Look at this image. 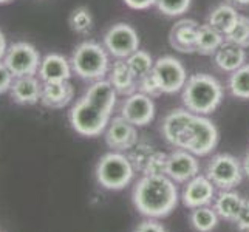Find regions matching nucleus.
<instances>
[{
  "mask_svg": "<svg viewBox=\"0 0 249 232\" xmlns=\"http://www.w3.org/2000/svg\"><path fill=\"white\" fill-rule=\"evenodd\" d=\"M42 81L36 76L14 77V82L10 89L11 99L19 106H34L40 102Z\"/></svg>",
  "mask_w": 249,
  "mask_h": 232,
  "instance_id": "f3484780",
  "label": "nucleus"
},
{
  "mask_svg": "<svg viewBox=\"0 0 249 232\" xmlns=\"http://www.w3.org/2000/svg\"><path fill=\"white\" fill-rule=\"evenodd\" d=\"M200 162L195 155L183 149H175L167 155L166 175L175 183H187L198 175Z\"/></svg>",
  "mask_w": 249,
  "mask_h": 232,
  "instance_id": "f8f14e48",
  "label": "nucleus"
},
{
  "mask_svg": "<svg viewBox=\"0 0 249 232\" xmlns=\"http://www.w3.org/2000/svg\"><path fill=\"white\" fill-rule=\"evenodd\" d=\"M166 166H167V153L155 150L150 155L147 162H145L142 174L144 175H166Z\"/></svg>",
  "mask_w": 249,
  "mask_h": 232,
  "instance_id": "473e14b6",
  "label": "nucleus"
},
{
  "mask_svg": "<svg viewBox=\"0 0 249 232\" xmlns=\"http://www.w3.org/2000/svg\"><path fill=\"white\" fill-rule=\"evenodd\" d=\"M155 152L153 150V147L150 144L147 143H136L133 147L128 150V160H130V162L133 164L135 170H140L142 172L144 166H145V162H147V160L150 158V155Z\"/></svg>",
  "mask_w": 249,
  "mask_h": 232,
  "instance_id": "7c9ffc66",
  "label": "nucleus"
},
{
  "mask_svg": "<svg viewBox=\"0 0 249 232\" xmlns=\"http://www.w3.org/2000/svg\"><path fill=\"white\" fill-rule=\"evenodd\" d=\"M220 133L217 125L204 115H192L175 149L191 152L195 157H206L217 147Z\"/></svg>",
  "mask_w": 249,
  "mask_h": 232,
  "instance_id": "20e7f679",
  "label": "nucleus"
},
{
  "mask_svg": "<svg viewBox=\"0 0 249 232\" xmlns=\"http://www.w3.org/2000/svg\"><path fill=\"white\" fill-rule=\"evenodd\" d=\"M234 3H237V5H249V0H232Z\"/></svg>",
  "mask_w": 249,
  "mask_h": 232,
  "instance_id": "a19ab883",
  "label": "nucleus"
},
{
  "mask_svg": "<svg viewBox=\"0 0 249 232\" xmlns=\"http://www.w3.org/2000/svg\"><path fill=\"white\" fill-rule=\"evenodd\" d=\"M192 0H155V6L158 11L169 17H178L187 13L191 8Z\"/></svg>",
  "mask_w": 249,
  "mask_h": 232,
  "instance_id": "2f4dec72",
  "label": "nucleus"
},
{
  "mask_svg": "<svg viewBox=\"0 0 249 232\" xmlns=\"http://www.w3.org/2000/svg\"><path fill=\"white\" fill-rule=\"evenodd\" d=\"M215 196V186L206 175H196L186 183L183 191V204L189 209L208 206Z\"/></svg>",
  "mask_w": 249,
  "mask_h": 232,
  "instance_id": "4468645a",
  "label": "nucleus"
},
{
  "mask_svg": "<svg viewBox=\"0 0 249 232\" xmlns=\"http://www.w3.org/2000/svg\"><path fill=\"white\" fill-rule=\"evenodd\" d=\"M108 81L113 85L118 94L127 98L138 90V79L133 76L130 67H128L125 59H116L110 65L108 70Z\"/></svg>",
  "mask_w": 249,
  "mask_h": 232,
  "instance_id": "a211bd4d",
  "label": "nucleus"
},
{
  "mask_svg": "<svg viewBox=\"0 0 249 232\" xmlns=\"http://www.w3.org/2000/svg\"><path fill=\"white\" fill-rule=\"evenodd\" d=\"M228 89L232 96L238 99H249V64H245L234 73H231Z\"/></svg>",
  "mask_w": 249,
  "mask_h": 232,
  "instance_id": "bb28decb",
  "label": "nucleus"
},
{
  "mask_svg": "<svg viewBox=\"0 0 249 232\" xmlns=\"http://www.w3.org/2000/svg\"><path fill=\"white\" fill-rule=\"evenodd\" d=\"M68 121L78 135L94 138L106 132L108 123L111 121V113L82 96L68 111Z\"/></svg>",
  "mask_w": 249,
  "mask_h": 232,
  "instance_id": "423d86ee",
  "label": "nucleus"
},
{
  "mask_svg": "<svg viewBox=\"0 0 249 232\" xmlns=\"http://www.w3.org/2000/svg\"><path fill=\"white\" fill-rule=\"evenodd\" d=\"M133 232H167V231L155 218H149V220L141 221L140 225L135 228Z\"/></svg>",
  "mask_w": 249,
  "mask_h": 232,
  "instance_id": "c9c22d12",
  "label": "nucleus"
},
{
  "mask_svg": "<svg viewBox=\"0 0 249 232\" xmlns=\"http://www.w3.org/2000/svg\"><path fill=\"white\" fill-rule=\"evenodd\" d=\"M70 62L73 71L84 81H101L110 70L108 51L93 40H85L76 47Z\"/></svg>",
  "mask_w": 249,
  "mask_h": 232,
  "instance_id": "7ed1b4c3",
  "label": "nucleus"
},
{
  "mask_svg": "<svg viewBox=\"0 0 249 232\" xmlns=\"http://www.w3.org/2000/svg\"><path fill=\"white\" fill-rule=\"evenodd\" d=\"M84 96L94 102L96 106L101 108H104L106 111L113 115V110L116 107V99H118V93L113 89V85L110 84V81L101 79V81H94L87 91L84 93Z\"/></svg>",
  "mask_w": 249,
  "mask_h": 232,
  "instance_id": "4be33fe9",
  "label": "nucleus"
},
{
  "mask_svg": "<svg viewBox=\"0 0 249 232\" xmlns=\"http://www.w3.org/2000/svg\"><path fill=\"white\" fill-rule=\"evenodd\" d=\"M213 62L221 71L234 73L246 64V48L225 40L213 54Z\"/></svg>",
  "mask_w": 249,
  "mask_h": 232,
  "instance_id": "aec40b11",
  "label": "nucleus"
},
{
  "mask_svg": "<svg viewBox=\"0 0 249 232\" xmlns=\"http://www.w3.org/2000/svg\"><path fill=\"white\" fill-rule=\"evenodd\" d=\"M235 223H237L238 231H242V232H249V200L245 201L243 209H242V212L238 214V217H237Z\"/></svg>",
  "mask_w": 249,
  "mask_h": 232,
  "instance_id": "e433bc0d",
  "label": "nucleus"
},
{
  "mask_svg": "<svg viewBox=\"0 0 249 232\" xmlns=\"http://www.w3.org/2000/svg\"><path fill=\"white\" fill-rule=\"evenodd\" d=\"M124 3L136 11H142V10H149L150 6L155 5V0H124Z\"/></svg>",
  "mask_w": 249,
  "mask_h": 232,
  "instance_id": "4c0bfd02",
  "label": "nucleus"
},
{
  "mask_svg": "<svg viewBox=\"0 0 249 232\" xmlns=\"http://www.w3.org/2000/svg\"><path fill=\"white\" fill-rule=\"evenodd\" d=\"M96 181L107 191H121L132 183L135 167L123 152H108L99 158L96 170Z\"/></svg>",
  "mask_w": 249,
  "mask_h": 232,
  "instance_id": "39448f33",
  "label": "nucleus"
},
{
  "mask_svg": "<svg viewBox=\"0 0 249 232\" xmlns=\"http://www.w3.org/2000/svg\"><path fill=\"white\" fill-rule=\"evenodd\" d=\"M106 143L115 152H128L138 143V132L136 125L128 123L121 115L111 118L106 128Z\"/></svg>",
  "mask_w": 249,
  "mask_h": 232,
  "instance_id": "ddd939ff",
  "label": "nucleus"
},
{
  "mask_svg": "<svg viewBox=\"0 0 249 232\" xmlns=\"http://www.w3.org/2000/svg\"><path fill=\"white\" fill-rule=\"evenodd\" d=\"M40 62L42 57L39 51L28 42H16L10 45L3 57V64L14 77L36 76Z\"/></svg>",
  "mask_w": 249,
  "mask_h": 232,
  "instance_id": "6e6552de",
  "label": "nucleus"
},
{
  "mask_svg": "<svg viewBox=\"0 0 249 232\" xmlns=\"http://www.w3.org/2000/svg\"><path fill=\"white\" fill-rule=\"evenodd\" d=\"M198 22L194 19H181L175 22L169 33L170 47L179 53H195Z\"/></svg>",
  "mask_w": 249,
  "mask_h": 232,
  "instance_id": "2eb2a0df",
  "label": "nucleus"
},
{
  "mask_svg": "<svg viewBox=\"0 0 249 232\" xmlns=\"http://www.w3.org/2000/svg\"><path fill=\"white\" fill-rule=\"evenodd\" d=\"M225 40L232 42V44H237L243 48L249 47V17L248 16H238L232 30L225 36Z\"/></svg>",
  "mask_w": 249,
  "mask_h": 232,
  "instance_id": "c756f323",
  "label": "nucleus"
},
{
  "mask_svg": "<svg viewBox=\"0 0 249 232\" xmlns=\"http://www.w3.org/2000/svg\"><path fill=\"white\" fill-rule=\"evenodd\" d=\"M245 198L238 192L229 189V191H221L215 198L213 209L218 214V217L225 218L228 221H235L238 214L242 212L245 206Z\"/></svg>",
  "mask_w": 249,
  "mask_h": 232,
  "instance_id": "5701e85b",
  "label": "nucleus"
},
{
  "mask_svg": "<svg viewBox=\"0 0 249 232\" xmlns=\"http://www.w3.org/2000/svg\"><path fill=\"white\" fill-rule=\"evenodd\" d=\"M238 16L240 14L237 13V10L232 5L221 3L212 10V13L209 14L208 23L213 30H217L218 33L223 34V36H226V34L232 30V27L235 25Z\"/></svg>",
  "mask_w": 249,
  "mask_h": 232,
  "instance_id": "393cba45",
  "label": "nucleus"
},
{
  "mask_svg": "<svg viewBox=\"0 0 249 232\" xmlns=\"http://www.w3.org/2000/svg\"><path fill=\"white\" fill-rule=\"evenodd\" d=\"M138 91L147 94V96H150V98H158L162 94L160 84L152 73L141 77V79H138Z\"/></svg>",
  "mask_w": 249,
  "mask_h": 232,
  "instance_id": "72a5a7b5",
  "label": "nucleus"
},
{
  "mask_svg": "<svg viewBox=\"0 0 249 232\" xmlns=\"http://www.w3.org/2000/svg\"><path fill=\"white\" fill-rule=\"evenodd\" d=\"M6 50H8V44H6V37L5 34L0 30V61H3V57L6 54Z\"/></svg>",
  "mask_w": 249,
  "mask_h": 232,
  "instance_id": "58836bf2",
  "label": "nucleus"
},
{
  "mask_svg": "<svg viewBox=\"0 0 249 232\" xmlns=\"http://www.w3.org/2000/svg\"><path fill=\"white\" fill-rule=\"evenodd\" d=\"M152 74L158 81L162 93L174 94L184 89L187 82V71L179 59L174 56H161L155 61Z\"/></svg>",
  "mask_w": 249,
  "mask_h": 232,
  "instance_id": "1a4fd4ad",
  "label": "nucleus"
},
{
  "mask_svg": "<svg viewBox=\"0 0 249 232\" xmlns=\"http://www.w3.org/2000/svg\"><path fill=\"white\" fill-rule=\"evenodd\" d=\"M192 115H194L192 111H189L187 108H175L164 116L161 123V133L170 145L177 147L179 136L183 135Z\"/></svg>",
  "mask_w": 249,
  "mask_h": 232,
  "instance_id": "412c9836",
  "label": "nucleus"
},
{
  "mask_svg": "<svg viewBox=\"0 0 249 232\" xmlns=\"http://www.w3.org/2000/svg\"><path fill=\"white\" fill-rule=\"evenodd\" d=\"M68 25L70 28L78 34H87L93 28V16L89 8L78 6L71 11L68 17Z\"/></svg>",
  "mask_w": 249,
  "mask_h": 232,
  "instance_id": "c85d7f7f",
  "label": "nucleus"
},
{
  "mask_svg": "<svg viewBox=\"0 0 249 232\" xmlns=\"http://www.w3.org/2000/svg\"><path fill=\"white\" fill-rule=\"evenodd\" d=\"M133 204L141 215L164 218L178 204V189L167 175H144L133 187Z\"/></svg>",
  "mask_w": 249,
  "mask_h": 232,
  "instance_id": "f257e3e1",
  "label": "nucleus"
},
{
  "mask_svg": "<svg viewBox=\"0 0 249 232\" xmlns=\"http://www.w3.org/2000/svg\"><path fill=\"white\" fill-rule=\"evenodd\" d=\"M71 62L67 57L57 53H50L45 57H42L39 67V79L42 84L45 82H64L70 81L71 76Z\"/></svg>",
  "mask_w": 249,
  "mask_h": 232,
  "instance_id": "dca6fc26",
  "label": "nucleus"
},
{
  "mask_svg": "<svg viewBox=\"0 0 249 232\" xmlns=\"http://www.w3.org/2000/svg\"><path fill=\"white\" fill-rule=\"evenodd\" d=\"M191 225L196 232H212L218 225V214L208 206L195 208L191 212Z\"/></svg>",
  "mask_w": 249,
  "mask_h": 232,
  "instance_id": "a878e982",
  "label": "nucleus"
},
{
  "mask_svg": "<svg viewBox=\"0 0 249 232\" xmlns=\"http://www.w3.org/2000/svg\"><path fill=\"white\" fill-rule=\"evenodd\" d=\"M8 2H11V0H0V5H2V3H8Z\"/></svg>",
  "mask_w": 249,
  "mask_h": 232,
  "instance_id": "79ce46f5",
  "label": "nucleus"
},
{
  "mask_svg": "<svg viewBox=\"0 0 249 232\" xmlns=\"http://www.w3.org/2000/svg\"><path fill=\"white\" fill-rule=\"evenodd\" d=\"M242 167H243V174L246 177H249V152L245 155V158L242 161Z\"/></svg>",
  "mask_w": 249,
  "mask_h": 232,
  "instance_id": "ea45409f",
  "label": "nucleus"
},
{
  "mask_svg": "<svg viewBox=\"0 0 249 232\" xmlns=\"http://www.w3.org/2000/svg\"><path fill=\"white\" fill-rule=\"evenodd\" d=\"M13 82H14V76L6 68L3 61H0V94L10 91Z\"/></svg>",
  "mask_w": 249,
  "mask_h": 232,
  "instance_id": "f704fd0d",
  "label": "nucleus"
},
{
  "mask_svg": "<svg viewBox=\"0 0 249 232\" xmlns=\"http://www.w3.org/2000/svg\"><path fill=\"white\" fill-rule=\"evenodd\" d=\"M125 61L136 79H141V77L150 74L153 70V65H155V61L152 59V56L144 50H136Z\"/></svg>",
  "mask_w": 249,
  "mask_h": 232,
  "instance_id": "cd10ccee",
  "label": "nucleus"
},
{
  "mask_svg": "<svg viewBox=\"0 0 249 232\" xmlns=\"http://www.w3.org/2000/svg\"><path fill=\"white\" fill-rule=\"evenodd\" d=\"M73 98L74 89L68 81L42 84L40 102L48 108H64L65 106L70 104Z\"/></svg>",
  "mask_w": 249,
  "mask_h": 232,
  "instance_id": "6ab92c4d",
  "label": "nucleus"
},
{
  "mask_svg": "<svg viewBox=\"0 0 249 232\" xmlns=\"http://www.w3.org/2000/svg\"><path fill=\"white\" fill-rule=\"evenodd\" d=\"M243 167L231 153H218L208 162L206 177L220 191H229L243 181Z\"/></svg>",
  "mask_w": 249,
  "mask_h": 232,
  "instance_id": "0eeeda50",
  "label": "nucleus"
},
{
  "mask_svg": "<svg viewBox=\"0 0 249 232\" xmlns=\"http://www.w3.org/2000/svg\"><path fill=\"white\" fill-rule=\"evenodd\" d=\"M184 108L195 115H209L215 111L223 101V85L217 77L196 73L187 77L183 89Z\"/></svg>",
  "mask_w": 249,
  "mask_h": 232,
  "instance_id": "f03ea898",
  "label": "nucleus"
},
{
  "mask_svg": "<svg viewBox=\"0 0 249 232\" xmlns=\"http://www.w3.org/2000/svg\"><path fill=\"white\" fill-rule=\"evenodd\" d=\"M121 116L136 127L149 125L155 118V102L147 94L136 91L124 99Z\"/></svg>",
  "mask_w": 249,
  "mask_h": 232,
  "instance_id": "9b49d317",
  "label": "nucleus"
},
{
  "mask_svg": "<svg viewBox=\"0 0 249 232\" xmlns=\"http://www.w3.org/2000/svg\"><path fill=\"white\" fill-rule=\"evenodd\" d=\"M104 47L115 59H127L140 50L138 33L128 23H115L104 34Z\"/></svg>",
  "mask_w": 249,
  "mask_h": 232,
  "instance_id": "9d476101",
  "label": "nucleus"
},
{
  "mask_svg": "<svg viewBox=\"0 0 249 232\" xmlns=\"http://www.w3.org/2000/svg\"><path fill=\"white\" fill-rule=\"evenodd\" d=\"M225 42V36L217 30H213L209 23H204L198 27V33H196V47L195 53L203 54V56H211L215 54V51L223 45Z\"/></svg>",
  "mask_w": 249,
  "mask_h": 232,
  "instance_id": "b1692460",
  "label": "nucleus"
}]
</instances>
